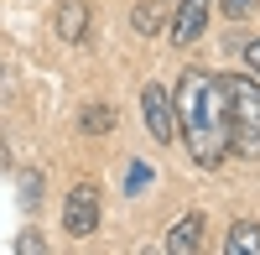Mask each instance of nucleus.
Segmentation results:
<instances>
[{"label":"nucleus","instance_id":"f257e3e1","mask_svg":"<svg viewBox=\"0 0 260 255\" xmlns=\"http://www.w3.org/2000/svg\"><path fill=\"white\" fill-rule=\"evenodd\" d=\"M172 120H177V131H182L198 167H224V156H229V104H224V83L213 73L192 68L177 83Z\"/></svg>","mask_w":260,"mask_h":255},{"label":"nucleus","instance_id":"f03ea898","mask_svg":"<svg viewBox=\"0 0 260 255\" xmlns=\"http://www.w3.org/2000/svg\"><path fill=\"white\" fill-rule=\"evenodd\" d=\"M224 83V104H229V151L240 156H260V78L229 73Z\"/></svg>","mask_w":260,"mask_h":255},{"label":"nucleus","instance_id":"7ed1b4c3","mask_svg":"<svg viewBox=\"0 0 260 255\" xmlns=\"http://www.w3.org/2000/svg\"><path fill=\"white\" fill-rule=\"evenodd\" d=\"M62 229H68L73 240H89L99 229V187L94 182H78L68 193V208H62Z\"/></svg>","mask_w":260,"mask_h":255},{"label":"nucleus","instance_id":"20e7f679","mask_svg":"<svg viewBox=\"0 0 260 255\" xmlns=\"http://www.w3.org/2000/svg\"><path fill=\"white\" fill-rule=\"evenodd\" d=\"M141 115H146L151 141H172V136H177V120H172V99H167V89H161V83H146V89H141Z\"/></svg>","mask_w":260,"mask_h":255},{"label":"nucleus","instance_id":"39448f33","mask_svg":"<svg viewBox=\"0 0 260 255\" xmlns=\"http://www.w3.org/2000/svg\"><path fill=\"white\" fill-rule=\"evenodd\" d=\"M208 11H213V0H182L177 16H172V42H177V47H192V42L203 37V26H208Z\"/></svg>","mask_w":260,"mask_h":255},{"label":"nucleus","instance_id":"423d86ee","mask_svg":"<svg viewBox=\"0 0 260 255\" xmlns=\"http://www.w3.org/2000/svg\"><path fill=\"white\" fill-rule=\"evenodd\" d=\"M52 26L62 42H83L89 37V0H62L57 16H52Z\"/></svg>","mask_w":260,"mask_h":255},{"label":"nucleus","instance_id":"0eeeda50","mask_svg":"<svg viewBox=\"0 0 260 255\" xmlns=\"http://www.w3.org/2000/svg\"><path fill=\"white\" fill-rule=\"evenodd\" d=\"M203 245V214H187L172 224V235H167V255H198Z\"/></svg>","mask_w":260,"mask_h":255},{"label":"nucleus","instance_id":"6e6552de","mask_svg":"<svg viewBox=\"0 0 260 255\" xmlns=\"http://www.w3.org/2000/svg\"><path fill=\"white\" fill-rule=\"evenodd\" d=\"M130 26L141 37H156L167 26V0H136V11H130Z\"/></svg>","mask_w":260,"mask_h":255},{"label":"nucleus","instance_id":"1a4fd4ad","mask_svg":"<svg viewBox=\"0 0 260 255\" xmlns=\"http://www.w3.org/2000/svg\"><path fill=\"white\" fill-rule=\"evenodd\" d=\"M224 255H260V224L240 219L229 229V240H224Z\"/></svg>","mask_w":260,"mask_h":255},{"label":"nucleus","instance_id":"9d476101","mask_svg":"<svg viewBox=\"0 0 260 255\" xmlns=\"http://www.w3.org/2000/svg\"><path fill=\"white\" fill-rule=\"evenodd\" d=\"M78 125H83L89 136H104V131H115V110H110V104H89Z\"/></svg>","mask_w":260,"mask_h":255},{"label":"nucleus","instance_id":"9b49d317","mask_svg":"<svg viewBox=\"0 0 260 255\" xmlns=\"http://www.w3.org/2000/svg\"><path fill=\"white\" fill-rule=\"evenodd\" d=\"M219 6H224V16H229V21H245V16L260 6V0H219Z\"/></svg>","mask_w":260,"mask_h":255},{"label":"nucleus","instance_id":"f8f14e48","mask_svg":"<svg viewBox=\"0 0 260 255\" xmlns=\"http://www.w3.org/2000/svg\"><path fill=\"white\" fill-rule=\"evenodd\" d=\"M146 177H151L146 167H141V162H130V172H125V193H141V187H146Z\"/></svg>","mask_w":260,"mask_h":255},{"label":"nucleus","instance_id":"ddd939ff","mask_svg":"<svg viewBox=\"0 0 260 255\" xmlns=\"http://www.w3.org/2000/svg\"><path fill=\"white\" fill-rule=\"evenodd\" d=\"M245 68L260 78V37H255V42H245Z\"/></svg>","mask_w":260,"mask_h":255},{"label":"nucleus","instance_id":"4468645a","mask_svg":"<svg viewBox=\"0 0 260 255\" xmlns=\"http://www.w3.org/2000/svg\"><path fill=\"white\" fill-rule=\"evenodd\" d=\"M16 250H21V255H26V250L37 255V250H42V240H37V235H21V240H16Z\"/></svg>","mask_w":260,"mask_h":255}]
</instances>
